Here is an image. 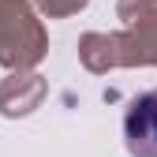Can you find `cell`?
I'll return each instance as SVG.
<instances>
[{"instance_id": "cell-1", "label": "cell", "mask_w": 157, "mask_h": 157, "mask_svg": "<svg viewBox=\"0 0 157 157\" xmlns=\"http://www.w3.org/2000/svg\"><path fill=\"white\" fill-rule=\"evenodd\" d=\"M78 60L86 71L105 75L116 67H157V11L139 15L127 30L101 34L90 30L78 37Z\"/></svg>"}, {"instance_id": "cell-2", "label": "cell", "mask_w": 157, "mask_h": 157, "mask_svg": "<svg viewBox=\"0 0 157 157\" xmlns=\"http://www.w3.org/2000/svg\"><path fill=\"white\" fill-rule=\"evenodd\" d=\"M49 52V34L30 0H0V64L8 71H34Z\"/></svg>"}, {"instance_id": "cell-3", "label": "cell", "mask_w": 157, "mask_h": 157, "mask_svg": "<svg viewBox=\"0 0 157 157\" xmlns=\"http://www.w3.org/2000/svg\"><path fill=\"white\" fill-rule=\"evenodd\" d=\"M124 142L131 157H157V90L139 94L124 112Z\"/></svg>"}, {"instance_id": "cell-4", "label": "cell", "mask_w": 157, "mask_h": 157, "mask_svg": "<svg viewBox=\"0 0 157 157\" xmlns=\"http://www.w3.org/2000/svg\"><path fill=\"white\" fill-rule=\"evenodd\" d=\"M45 94L49 82L37 71H11L0 78V116H11V120L30 116L34 109H41Z\"/></svg>"}, {"instance_id": "cell-5", "label": "cell", "mask_w": 157, "mask_h": 157, "mask_svg": "<svg viewBox=\"0 0 157 157\" xmlns=\"http://www.w3.org/2000/svg\"><path fill=\"white\" fill-rule=\"evenodd\" d=\"M34 11L37 15H45V19H67V15H78L90 0H30Z\"/></svg>"}, {"instance_id": "cell-6", "label": "cell", "mask_w": 157, "mask_h": 157, "mask_svg": "<svg viewBox=\"0 0 157 157\" xmlns=\"http://www.w3.org/2000/svg\"><path fill=\"white\" fill-rule=\"evenodd\" d=\"M146 11H157V0H120V4H116V15H120L124 23H135V19L146 15Z\"/></svg>"}]
</instances>
